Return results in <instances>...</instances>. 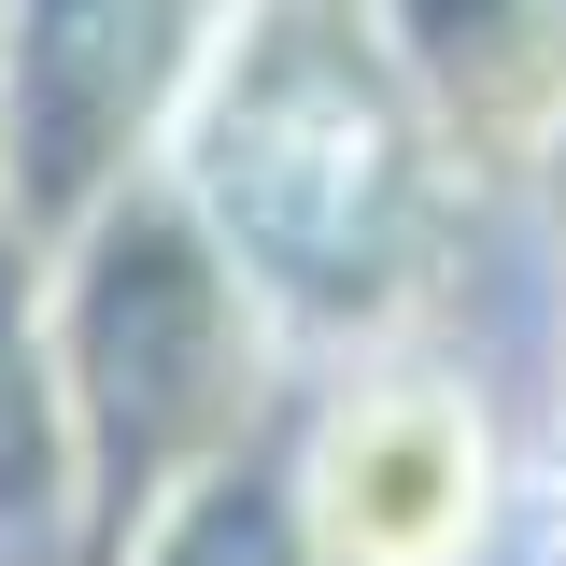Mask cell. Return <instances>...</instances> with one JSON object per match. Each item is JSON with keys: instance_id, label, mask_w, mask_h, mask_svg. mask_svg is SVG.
I'll use <instances>...</instances> for the list:
<instances>
[{"instance_id": "1", "label": "cell", "mask_w": 566, "mask_h": 566, "mask_svg": "<svg viewBox=\"0 0 566 566\" xmlns=\"http://www.w3.org/2000/svg\"><path fill=\"white\" fill-rule=\"evenodd\" d=\"M170 185L312 368L482 340L495 283L524 297V227L453 170L368 0H241L170 128Z\"/></svg>"}, {"instance_id": "2", "label": "cell", "mask_w": 566, "mask_h": 566, "mask_svg": "<svg viewBox=\"0 0 566 566\" xmlns=\"http://www.w3.org/2000/svg\"><path fill=\"white\" fill-rule=\"evenodd\" d=\"M29 382H43L71 566H128L170 510L283 453L312 354L270 326V297L227 270V241L156 170L71 255L29 270Z\"/></svg>"}, {"instance_id": "3", "label": "cell", "mask_w": 566, "mask_h": 566, "mask_svg": "<svg viewBox=\"0 0 566 566\" xmlns=\"http://www.w3.org/2000/svg\"><path fill=\"white\" fill-rule=\"evenodd\" d=\"M538 368L524 326L312 368L283 424V510L312 566H524L538 553Z\"/></svg>"}, {"instance_id": "4", "label": "cell", "mask_w": 566, "mask_h": 566, "mask_svg": "<svg viewBox=\"0 0 566 566\" xmlns=\"http://www.w3.org/2000/svg\"><path fill=\"white\" fill-rule=\"evenodd\" d=\"M241 0H0V255L43 270L170 170Z\"/></svg>"}, {"instance_id": "5", "label": "cell", "mask_w": 566, "mask_h": 566, "mask_svg": "<svg viewBox=\"0 0 566 566\" xmlns=\"http://www.w3.org/2000/svg\"><path fill=\"white\" fill-rule=\"evenodd\" d=\"M368 29L439 114L453 170L538 241L566 185V0H368Z\"/></svg>"}, {"instance_id": "6", "label": "cell", "mask_w": 566, "mask_h": 566, "mask_svg": "<svg viewBox=\"0 0 566 566\" xmlns=\"http://www.w3.org/2000/svg\"><path fill=\"white\" fill-rule=\"evenodd\" d=\"M524 368H538V439H553V482H538V553L524 566H566V185L538 212V241H524Z\"/></svg>"}, {"instance_id": "7", "label": "cell", "mask_w": 566, "mask_h": 566, "mask_svg": "<svg viewBox=\"0 0 566 566\" xmlns=\"http://www.w3.org/2000/svg\"><path fill=\"white\" fill-rule=\"evenodd\" d=\"M128 566H312V553H297V510H283V453L241 468V482H212L199 510H170Z\"/></svg>"}]
</instances>
